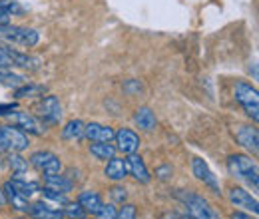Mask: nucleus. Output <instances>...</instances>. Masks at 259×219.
<instances>
[{
  "instance_id": "f257e3e1",
  "label": "nucleus",
  "mask_w": 259,
  "mask_h": 219,
  "mask_svg": "<svg viewBox=\"0 0 259 219\" xmlns=\"http://www.w3.org/2000/svg\"><path fill=\"white\" fill-rule=\"evenodd\" d=\"M227 171H229L235 180L245 182L253 191L259 189L257 163L249 156H243V154H233V156H229L227 157Z\"/></svg>"
},
{
  "instance_id": "f03ea898",
  "label": "nucleus",
  "mask_w": 259,
  "mask_h": 219,
  "mask_svg": "<svg viewBox=\"0 0 259 219\" xmlns=\"http://www.w3.org/2000/svg\"><path fill=\"white\" fill-rule=\"evenodd\" d=\"M178 199L184 203V207L188 211V219H222L211 207V203L205 197H201L199 193L178 191Z\"/></svg>"
},
{
  "instance_id": "7ed1b4c3",
  "label": "nucleus",
  "mask_w": 259,
  "mask_h": 219,
  "mask_svg": "<svg viewBox=\"0 0 259 219\" xmlns=\"http://www.w3.org/2000/svg\"><path fill=\"white\" fill-rule=\"evenodd\" d=\"M235 100L243 106L245 114L257 124L259 120V94L257 88L247 84V82H237L235 86Z\"/></svg>"
},
{
  "instance_id": "20e7f679",
  "label": "nucleus",
  "mask_w": 259,
  "mask_h": 219,
  "mask_svg": "<svg viewBox=\"0 0 259 219\" xmlns=\"http://www.w3.org/2000/svg\"><path fill=\"white\" fill-rule=\"evenodd\" d=\"M4 40L12 42V44H20V46H26V48H32L40 42V34L34 28H24V26H12V24H6L4 32L0 34Z\"/></svg>"
},
{
  "instance_id": "39448f33",
  "label": "nucleus",
  "mask_w": 259,
  "mask_h": 219,
  "mask_svg": "<svg viewBox=\"0 0 259 219\" xmlns=\"http://www.w3.org/2000/svg\"><path fill=\"white\" fill-rule=\"evenodd\" d=\"M30 163L34 167L44 173V176H54V173H60L62 171V161L60 157L52 152H46V150H40V152H34L30 156Z\"/></svg>"
},
{
  "instance_id": "423d86ee",
  "label": "nucleus",
  "mask_w": 259,
  "mask_h": 219,
  "mask_svg": "<svg viewBox=\"0 0 259 219\" xmlns=\"http://www.w3.org/2000/svg\"><path fill=\"white\" fill-rule=\"evenodd\" d=\"M36 112L46 124H58L62 120V104L52 94L42 96V100L36 104Z\"/></svg>"
},
{
  "instance_id": "0eeeda50",
  "label": "nucleus",
  "mask_w": 259,
  "mask_h": 219,
  "mask_svg": "<svg viewBox=\"0 0 259 219\" xmlns=\"http://www.w3.org/2000/svg\"><path fill=\"white\" fill-rule=\"evenodd\" d=\"M0 134H2V138L6 142V148L10 152H24L30 146V140H28L26 132L16 127V125H0Z\"/></svg>"
},
{
  "instance_id": "6e6552de",
  "label": "nucleus",
  "mask_w": 259,
  "mask_h": 219,
  "mask_svg": "<svg viewBox=\"0 0 259 219\" xmlns=\"http://www.w3.org/2000/svg\"><path fill=\"white\" fill-rule=\"evenodd\" d=\"M233 136H235V140H237L239 146H243V148L249 150L253 156H257L259 132L255 125H235V127H233Z\"/></svg>"
},
{
  "instance_id": "1a4fd4ad",
  "label": "nucleus",
  "mask_w": 259,
  "mask_h": 219,
  "mask_svg": "<svg viewBox=\"0 0 259 219\" xmlns=\"http://www.w3.org/2000/svg\"><path fill=\"white\" fill-rule=\"evenodd\" d=\"M229 201H231L235 207H239V209H243V211H247V213L257 215V211H259L257 197L251 195L249 191H245L243 188H237V186H235V188L229 189Z\"/></svg>"
},
{
  "instance_id": "9d476101",
  "label": "nucleus",
  "mask_w": 259,
  "mask_h": 219,
  "mask_svg": "<svg viewBox=\"0 0 259 219\" xmlns=\"http://www.w3.org/2000/svg\"><path fill=\"white\" fill-rule=\"evenodd\" d=\"M6 118L12 122V125H16V127H20V129H24L28 134H34V136H42L44 134V125L40 124V120L36 116L28 114V112H12Z\"/></svg>"
},
{
  "instance_id": "9b49d317",
  "label": "nucleus",
  "mask_w": 259,
  "mask_h": 219,
  "mask_svg": "<svg viewBox=\"0 0 259 219\" xmlns=\"http://www.w3.org/2000/svg\"><path fill=\"white\" fill-rule=\"evenodd\" d=\"M192 171H194V176L199 180V182H203L207 188L211 189L213 193H222V189H220V182H218V178L213 176V171L209 169V165L205 163V159H201V157H194L192 159Z\"/></svg>"
},
{
  "instance_id": "f8f14e48",
  "label": "nucleus",
  "mask_w": 259,
  "mask_h": 219,
  "mask_svg": "<svg viewBox=\"0 0 259 219\" xmlns=\"http://www.w3.org/2000/svg\"><path fill=\"white\" fill-rule=\"evenodd\" d=\"M114 140H116V150H120L122 154H136L138 152V148H140V136L134 132V129H130V127H120L116 134H114Z\"/></svg>"
},
{
  "instance_id": "ddd939ff",
  "label": "nucleus",
  "mask_w": 259,
  "mask_h": 219,
  "mask_svg": "<svg viewBox=\"0 0 259 219\" xmlns=\"http://www.w3.org/2000/svg\"><path fill=\"white\" fill-rule=\"evenodd\" d=\"M126 165H128V173L134 176L136 182H140V184H150L152 176H150V171H148V167H146L142 156H138V154H128Z\"/></svg>"
},
{
  "instance_id": "4468645a",
  "label": "nucleus",
  "mask_w": 259,
  "mask_h": 219,
  "mask_svg": "<svg viewBox=\"0 0 259 219\" xmlns=\"http://www.w3.org/2000/svg\"><path fill=\"white\" fill-rule=\"evenodd\" d=\"M114 134L116 132L110 125L98 124V122L84 125V138H88L90 142H112L114 140Z\"/></svg>"
},
{
  "instance_id": "2eb2a0df",
  "label": "nucleus",
  "mask_w": 259,
  "mask_h": 219,
  "mask_svg": "<svg viewBox=\"0 0 259 219\" xmlns=\"http://www.w3.org/2000/svg\"><path fill=\"white\" fill-rule=\"evenodd\" d=\"M2 191H4V197H6V203H10L16 211H20V213H30V203H28V199L26 197H22L16 189L10 186V182H6L4 186H2Z\"/></svg>"
},
{
  "instance_id": "dca6fc26",
  "label": "nucleus",
  "mask_w": 259,
  "mask_h": 219,
  "mask_svg": "<svg viewBox=\"0 0 259 219\" xmlns=\"http://www.w3.org/2000/svg\"><path fill=\"white\" fill-rule=\"evenodd\" d=\"M78 203H80V207H82L86 213H92V215H98V211H100L102 205H104L100 193H98V191H92V189L82 191V193L78 195Z\"/></svg>"
},
{
  "instance_id": "f3484780",
  "label": "nucleus",
  "mask_w": 259,
  "mask_h": 219,
  "mask_svg": "<svg viewBox=\"0 0 259 219\" xmlns=\"http://www.w3.org/2000/svg\"><path fill=\"white\" fill-rule=\"evenodd\" d=\"M104 176L112 182H122L126 176H128V165H126V159L124 157H112L108 159L106 163V169H104Z\"/></svg>"
},
{
  "instance_id": "a211bd4d",
  "label": "nucleus",
  "mask_w": 259,
  "mask_h": 219,
  "mask_svg": "<svg viewBox=\"0 0 259 219\" xmlns=\"http://www.w3.org/2000/svg\"><path fill=\"white\" fill-rule=\"evenodd\" d=\"M134 122H136V125H138L140 129H144V132H154V129H156V124H158L156 114H154L152 108H148V106H142V108L136 110Z\"/></svg>"
},
{
  "instance_id": "6ab92c4d",
  "label": "nucleus",
  "mask_w": 259,
  "mask_h": 219,
  "mask_svg": "<svg viewBox=\"0 0 259 219\" xmlns=\"http://www.w3.org/2000/svg\"><path fill=\"white\" fill-rule=\"evenodd\" d=\"M4 52H6L8 58L12 60V66H18V68H24V70H34V68L38 66V62H40L38 58H32V56H28V54H22V52L10 48L8 44H4Z\"/></svg>"
},
{
  "instance_id": "aec40b11",
  "label": "nucleus",
  "mask_w": 259,
  "mask_h": 219,
  "mask_svg": "<svg viewBox=\"0 0 259 219\" xmlns=\"http://www.w3.org/2000/svg\"><path fill=\"white\" fill-rule=\"evenodd\" d=\"M30 215L42 219H60L62 217V209L60 207H52L46 201H36V203L30 205Z\"/></svg>"
},
{
  "instance_id": "412c9836",
  "label": "nucleus",
  "mask_w": 259,
  "mask_h": 219,
  "mask_svg": "<svg viewBox=\"0 0 259 219\" xmlns=\"http://www.w3.org/2000/svg\"><path fill=\"white\" fill-rule=\"evenodd\" d=\"M88 150L96 159H102V161H108L116 156V146H112V142H92Z\"/></svg>"
},
{
  "instance_id": "4be33fe9",
  "label": "nucleus",
  "mask_w": 259,
  "mask_h": 219,
  "mask_svg": "<svg viewBox=\"0 0 259 219\" xmlns=\"http://www.w3.org/2000/svg\"><path fill=\"white\" fill-rule=\"evenodd\" d=\"M10 186L16 189L22 197H32L34 193H38L40 191V186L36 184V182H28V180H22V176H14L12 180H10Z\"/></svg>"
},
{
  "instance_id": "5701e85b",
  "label": "nucleus",
  "mask_w": 259,
  "mask_h": 219,
  "mask_svg": "<svg viewBox=\"0 0 259 219\" xmlns=\"http://www.w3.org/2000/svg\"><path fill=\"white\" fill-rule=\"evenodd\" d=\"M84 122L82 120H70L62 127V138L68 142H78L84 138Z\"/></svg>"
},
{
  "instance_id": "b1692460",
  "label": "nucleus",
  "mask_w": 259,
  "mask_h": 219,
  "mask_svg": "<svg viewBox=\"0 0 259 219\" xmlns=\"http://www.w3.org/2000/svg\"><path fill=\"white\" fill-rule=\"evenodd\" d=\"M72 182L64 178V176H58V173H54V176H46L44 178V188L48 189H54V191H62V193H68V191H72Z\"/></svg>"
},
{
  "instance_id": "393cba45",
  "label": "nucleus",
  "mask_w": 259,
  "mask_h": 219,
  "mask_svg": "<svg viewBox=\"0 0 259 219\" xmlns=\"http://www.w3.org/2000/svg\"><path fill=\"white\" fill-rule=\"evenodd\" d=\"M6 163H8V167L12 169L14 176H24V173L28 171V161L20 156V152H12V154H8Z\"/></svg>"
},
{
  "instance_id": "a878e982",
  "label": "nucleus",
  "mask_w": 259,
  "mask_h": 219,
  "mask_svg": "<svg viewBox=\"0 0 259 219\" xmlns=\"http://www.w3.org/2000/svg\"><path fill=\"white\" fill-rule=\"evenodd\" d=\"M44 86H38V84H22L16 88L14 92V98L16 100H24V98H34V96H40L44 94Z\"/></svg>"
},
{
  "instance_id": "bb28decb",
  "label": "nucleus",
  "mask_w": 259,
  "mask_h": 219,
  "mask_svg": "<svg viewBox=\"0 0 259 219\" xmlns=\"http://www.w3.org/2000/svg\"><path fill=\"white\" fill-rule=\"evenodd\" d=\"M0 8L8 16H22V14H26V8L18 0H0Z\"/></svg>"
},
{
  "instance_id": "cd10ccee",
  "label": "nucleus",
  "mask_w": 259,
  "mask_h": 219,
  "mask_svg": "<svg viewBox=\"0 0 259 219\" xmlns=\"http://www.w3.org/2000/svg\"><path fill=\"white\" fill-rule=\"evenodd\" d=\"M42 193H44V197L46 199H50V201H54V203H58V205H66L68 203V197H66V193H62V191H54V189H40Z\"/></svg>"
},
{
  "instance_id": "c85d7f7f",
  "label": "nucleus",
  "mask_w": 259,
  "mask_h": 219,
  "mask_svg": "<svg viewBox=\"0 0 259 219\" xmlns=\"http://www.w3.org/2000/svg\"><path fill=\"white\" fill-rule=\"evenodd\" d=\"M84 209L80 207V203H66L64 205V209H62V215H66V217H72V219H80V217H84Z\"/></svg>"
},
{
  "instance_id": "c756f323",
  "label": "nucleus",
  "mask_w": 259,
  "mask_h": 219,
  "mask_svg": "<svg viewBox=\"0 0 259 219\" xmlns=\"http://www.w3.org/2000/svg\"><path fill=\"white\" fill-rule=\"evenodd\" d=\"M136 205L132 203H122V207L116 211V219H136Z\"/></svg>"
},
{
  "instance_id": "7c9ffc66",
  "label": "nucleus",
  "mask_w": 259,
  "mask_h": 219,
  "mask_svg": "<svg viewBox=\"0 0 259 219\" xmlns=\"http://www.w3.org/2000/svg\"><path fill=\"white\" fill-rule=\"evenodd\" d=\"M110 193H112V199L116 203H126V199H128V191H126V188H122V186H114Z\"/></svg>"
},
{
  "instance_id": "2f4dec72",
  "label": "nucleus",
  "mask_w": 259,
  "mask_h": 219,
  "mask_svg": "<svg viewBox=\"0 0 259 219\" xmlns=\"http://www.w3.org/2000/svg\"><path fill=\"white\" fill-rule=\"evenodd\" d=\"M144 90V86H142V82L140 80H128L126 84H124V92L130 96H134V94H140Z\"/></svg>"
},
{
  "instance_id": "473e14b6",
  "label": "nucleus",
  "mask_w": 259,
  "mask_h": 219,
  "mask_svg": "<svg viewBox=\"0 0 259 219\" xmlns=\"http://www.w3.org/2000/svg\"><path fill=\"white\" fill-rule=\"evenodd\" d=\"M98 219H116V207L114 205H102L98 211Z\"/></svg>"
},
{
  "instance_id": "72a5a7b5",
  "label": "nucleus",
  "mask_w": 259,
  "mask_h": 219,
  "mask_svg": "<svg viewBox=\"0 0 259 219\" xmlns=\"http://www.w3.org/2000/svg\"><path fill=\"white\" fill-rule=\"evenodd\" d=\"M171 176H174V167H171V165H160V167L156 169V178H158V180H163V182H165V180H169Z\"/></svg>"
},
{
  "instance_id": "f704fd0d",
  "label": "nucleus",
  "mask_w": 259,
  "mask_h": 219,
  "mask_svg": "<svg viewBox=\"0 0 259 219\" xmlns=\"http://www.w3.org/2000/svg\"><path fill=\"white\" fill-rule=\"evenodd\" d=\"M16 110H18V104L16 102H12V104H0V118H6L8 114H12Z\"/></svg>"
},
{
  "instance_id": "c9c22d12",
  "label": "nucleus",
  "mask_w": 259,
  "mask_h": 219,
  "mask_svg": "<svg viewBox=\"0 0 259 219\" xmlns=\"http://www.w3.org/2000/svg\"><path fill=\"white\" fill-rule=\"evenodd\" d=\"M231 219H257L255 215L251 217V213H243V211H233L231 213Z\"/></svg>"
},
{
  "instance_id": "e433bc0d",
  "label": "nucleus",
  "mask_w": 259,
  "mask_h": 219,
  "mask_svg": "<svg viewBox=\"0 0 259 219\" xmlns=\"http://www.w3.org/2000/svg\"><path fill=\"white\" fill-rule=\"evenodd\" d=\"M10 18H12V16H8V14H6V12L0 8V26H6V24H10Z\"/></svg>"
},
{
  "instance_id": "4c0bfd02",
  "label": "nucleus",
  "mask_w": 259,
  "mask_h": 219,
  "mask_svg": "<svg viewBox=\"0 0 259 219\" xmlns=\"http://www.w3.org/2000/svg\"><path fill=\"white\" fill-rule=\"evenodd\" d=\"M6 205V197H4V191H2V188H0V209Z\"/></svg>"
},
{
  "instance_id": "58836bf2",
  "label": "nucleus",
  "mask_w": 259,
  "mask_h": 219,
  "mask_svg": "<svg viewBox=\"0 0 259 219\" xmlns=\"http://www.w3.org/2000/svg\"><path fill=\"white\" fill-rule=\"evenodd\" d=\"M165 219H186V217H182L180 213H169V215H167Z\"/></svg>"
},
{
  "instance_id": "ea45409f",
  "label": "nucleus",
  "mask_w": 259,
  "mask_h": 219,
  "mask_svg": "<svg viewBox=\"0 0 259 219\" xmlns=\"http://www.w3.org/2000/svg\"><path fill=\"white\" fill-rule=\"evenodd\" d=\"M32 219H42V217H32Z\"/></svg>"
},
{
  "instance_id": "a19ab883",
  "label": "nucleus",
  "mask_w": 259,
  "mask_h": 219,
  "mask_svg": "<svg viewBox=\"0 0 259 219\" xmlns=\"http://www.w3.org/2000/svg\"><path fill=\"white\" fill-rule=\"evenodd\" d=\"M80 219H88V217H80Z\"/></svg>"
},
{
  "instance_id": "79ce46f5",
  "label": "nucleus",
  "mask_w": 259,
  "mask_h": 219,
  "mask_svg": "<svg viewBox=\"0 0 259 219\" xmlns=\"http://www.w3.org/2000/svg\"><path fill=\"white\" fill-rule=\"evenodd\" d=\"M14 219H18V217H14Z\"/></svg>"
},
{
  "instance_id": "37998d69",
  "label": "nucleus",
  "mask_w": 259,
  "mask_h": 219,
  "mask_svg": "<svg viewBox=\"0 0 259 219\" xmlns=\"http://www.w3.org/2000/svg\"><path fill=\"white\" fill-rule=\"evenodd\" d=\"M60 219H62V217H60Z\"/></svg>"
}]
</instances>
